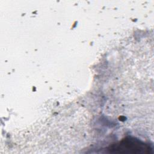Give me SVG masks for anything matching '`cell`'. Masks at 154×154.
<instances>
[{
    "instance_id": "obj_1",
    "label": "cell",
    "mask_w": 154,
    "mask_h": 154,
    "mask_svg": "<svg viewBox=\"0 0 154 154\" xmlns=\"http://www.w3.org/2000/svg\"><path fill=\"white\" fill-rule=\"evenodd\" d=\"M109 153L130 154H150L153 153L151 146L140 140L128 137L112 144L107 149Z\"/></svg>"
}]
</instances>
